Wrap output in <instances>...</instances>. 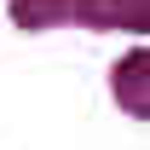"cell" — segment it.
<instances>
[{
  "instance_id": "6da1fadb",
  "label": "cell",
  "mask_w": 150,
  "mask_h": 150,
  "mask_svg": "<svg viewBox=\"0 0 150 150\" xmlns=\"http://www.w3.org/2000/svg\"><path fill=\"white\" fill-rule=\"evenodd\" d=\"M110 98L133 121H150V46H133L110 64Z\"/></svg>"
},
{
  "instance_id": "7a4b0ae2",
  "label": "cell",
  "mask_w": 150,
  "mask_h": 150,
  "mask_svg": "<svg viewBox=\"0 0 150 150\" xmlns=\"http://www.w3.org/2000/svg\"><path fill=\"white\" fill-rule=\"evenodd\" d=\"M12 6V23L23 35H40V29H58V23H81L87 29V6L93 0H6Z\"/></svg>"
},
{
  "instance_id": "3957f363",
  "label": "cell",
  "mask_w": 150,
  "mask_h": 150,
  "mask_svg": "<svg viewBox=\"0 0 150 150\" xmlns=\"http://www.w3.org/2000/svg\"><path fill=\"white\" fill-rule=\"evenodd\" d=\"M87 29H133V35H150V0H93L87 6Z\"/></svg>"
}]
</instances>
